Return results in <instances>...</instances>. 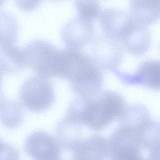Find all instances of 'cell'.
Instances as JSON below:
<instances>
[{
    "mask_svg": "<svg viewBox=\"0 0 160 160\" xmlns=\"http://www.w3.org/2000/svg\"><path fill=\"white\" fill-rule=\"evenodd\" d=\"M125 99L117 92L105 90L92 97H80L71 102L66 116L99 131L118 119L126 107Z\"/></svg>",
    "mask_w": 160,
    "mask_h": 160,
    "instance_id": "cell-1",
    "label": "cell"
},
{
    "mask_svg": "<svg viewBox=\"0 0 160 160\" xmlns=\"http://www.w3.org/2000/svg\"><path fill=\"white\" fill-rule=\"evenodd\" d=\"M27 67L48 78H68L71 60L69 49L56 47L42 39L32 41L23 48Z\"/></svg>",
    "mask_w": 160,
    "mask_h": 160,
    "instance_id": "cell-2",
    "label": "cell"
},
{
    "mask_svg": "<svg viewBox=\"0 0 160 160\" xmlns=\"http://www.w3.org/2000/svg\"><path fill=\"white\" fill-rule=\"evenodd\" d=\"M67 79L72 91L81 97H94L101 92L103 85L101 68L92 57L80 49H71Z\"/></svg>",
    "mask_w": 160,
    "mask_h": 160,
    "instance_id": "cell-3",
    "label": "cell"
},
{
    "mask_svg": "<svg viewBox=\"0 0 160 160\" xmlns=\"http://www.w3.org/2000/svg\"><path fill=\"white\" fill-rule=\"evenodd\" d=\"M19 98L23 106L31 112L41 113L52 106L56 99L54 87L48 78L33 76L23 83Z\"/></svg>",
    "mask_w": 160,
    "mask_h": 160,
    "instance_id": "cell-4",
    "label": "cell"
},
{
    "mask_svg": "<svg viewBox=\"0 0 160 160\" xmlns=\"http://www.w3.org/2000/svg\"><path fill=\"white\" fill-rule=\"evenodd\" d=\"M91 51L92 58L101 69L113 72L118 69L123 55L118 41L105 33L94 36Z\"/></svg>",
    "mask_w": 160,
    "mask_h": 160,
    "instance_id": "cell-5",
    "label": "cell"
},
{
    "mask_svg": "<svg viewBox=\"0 0 160 160\" xmlns=\"http://www.w3.org/2000/svg\"><path fill=\"white\" fill-rule=\"evenodd\" d=\"M25 150L32 160H59L61 148L56 138L44 131L31 134L25 143Z\"/></svg>",
    "mask_w": 160,
    "mask_h": 160,
    "instance_id": "cell-6",
    "label": "cell"
},
{
    "mask_svg": "<svg viewBox=\"0 0 160 160\" xmlns=\"http://www.w3.org/2000/svg\"><path fill=\"white\" fill-rule=\"evenodd\" d=\"M99 17L105 33L118 42L127 37L135 23L130 15L118 8H106L101 12Z\"/></svg>",
    "mask_w": 160,
    "mask_h": 160,
    "instance_id": "cell-7",
    "label": "cell"
},
{
    "mask_svg": "<svg viewBox=\"0 0 160 160\" xmlns=\"http://www.w3.org/2000/svg\"><path fill=\"white\" fill-rule=\"evenodd\" d=\"M160 61L147 60L142 62L134 73L113 71L122 82L127 85H141L152 90L160 88Z\"/></svg>",
    "mask_w": 160,
    "mask_h": 160,
    "instance_id": "cell-8",
    "label": "cell"
},
{
    "mask_svg": "<svg viewBox=\"0 0 160 160\" xmlns=\"http://www.w3.org/2000/svg\"><path fill=\"white\" fill-rule=\"evenodd\" d=\"M95 30L93 21L77 17L63 27L62 39L69 49H80L92 41Z\"/></svg>",
    "mask_w": 160,
    "mask_h": 160,
    "instance_id": "cell-9",
    "label": "cell"
},
{
    "mask_svg": "<svg viewBox=\"0 0 160 160\" xmlns=\"http://www.w3.org/2000/svg\"><path fill=\"white\" fill-rule=\"evenodd\" d=\"M71 160H106L108 156V140L99 134L88 137L74 150Z\"/></svg>",
    "mask_w": 160,
    "mask_h": 160,
    "instance_id": "cell-10",
    "label": "cell"
},
{
    "mask_svg": "<svg viewBox=\"0 0 160 160\" xmlns=\"http://www.w3.org/2000/svg\"><path fill=\"white\" fill-rule=\"evenodd\" d=\"M82 125L80 122L65 116L58 123L56 129L57 140L65 150L73 151L84 140Z\"/></svg>",
    "mask_w": 160,
    "mask_h": 160,
    "instance_id": "cell-11",
    "label": "cell"
},
{
    "mask_svg": "<svg viewBox=\"0 0 160 160\" xmlns=\"http://www.w3.org/2000/svg\"><path fill=\"white\" fill-rule=\"evenodd\" d=\"M130 9L133 20L147 26L156 22L160 16L159 0H133L130 1Z\"/></svg>",
    "mask_w": 160,
    "mask_h": 160,
    "instance_id": "cell-12",
    "label": "cell"
},
{
    "mask_svg": "<svg viewBox=\"0 0 160 160\" xmlns=\"http://www.w3.org/2000/svg\"><path fill=\"white\" fill-rule=\"evenodd\" d=\"M27 67L23 48L15 45L0 47V69L9 74H17Z\"/></svg>",
    "mask_w": 160,
    "mask_h": 160,
    "instance_id": "cell-13",
    "label": "cell"
},
{
    "mask_svg": "<svg viewBox=\"0 0 160 160\" xmlns=\"http://www.w3.org/2000/svg\"><path fill=\"white\" fill-rule=\"evenodd\" d=\"M121 42L127 52L139 56L145 54L149 48L151 37L147 26L135 22L131 32Z\"/></svg>",
    "mask_w": 160,
    "mask_h": 160,
    "instance_id": "cell-14",
    "label": "cell"
},
{
    "mask_svg": "<svg viewBox=\"0 0 160 160\" xmlns=\"http://www.w3.org/2000/svg\"><path fill=\"white\" fill-rule=\"evenodd\" d=\"M24 118V110L17 101L5 100L0 106V122L5 128L16 129L23 122Z\"/></svg>",
    "mask_w": 160,
    "mask_h": 160,
    "instance_id": "cell-15",
    "label": "cell"
},
{
    "mask_svg": "<svg viewBox=\"0 0 160 160\" xmlns=\"http://www.w3.org/2000/svg\"><path fill=\"white\" fill-rule=\"evenodd\" d=\"M110 160H146L142 150L136 145L123 142L108 143Z\"/></svg>",
    "mask_w": 160,
    "mask_h": 160,
    "instance_id": "cell-16",
    "label": "cell"
},
{
    "mask_svg": "<svg viewBox=\"0 0 160 160\" xmlns=\"http://www.w3.org/2000/svg\"><path fill=\"white\" fill-rule=\"evenodd\" d=\"M15 34V24L10 14L0 12V47L11 45Z\"/></svg>",
    "mask_w": 160,
    "mask_h": 160,
    "instance_id": "cell-17",
    "label": "cell"
},
{
    "mask_svg": "<svg viewBox=\"0 0 160 160\" xmlns=\"http://www.w3.org/2000/svg\"><path fill=\"white\" fill-rule=\"evenodd\" d=\"M75 7L78 16L93 21L101 14V6L96 1H76Z\"/></svg>",
    "mask_w": 160,
    "mask_h": 160,
    "instance_id": "cell-18",
    "label": "cell"
},
{
    "mask_svg": "<svg viewBox=\"0 0 160 160\" xmlns=\"http://www.w3.org/2000/svg\"><path fill=\"white\" fill-rule=\"evenodd\" d=\"M0 160H19V152L13 146L3 142L0 148Z\"/></svg>",
    "mask_w": 160,
    "mask_h": 160,
    "instance_id": "cell-19",
    "label": "cell"
},
{
    "mask_svg": "<svg viewBox=\"0 0 160 160\" xmlns=\"http://www.w3.org/2000/svg\"><path fill=\"white\" fill-rule=\"evenodd\" d=\"M2 72L0 69V106L2 104V103L5 100L4 97H3V93H2V91L1 90V84L2 80Z\"/></svg>",
    "mask_w": 160,
    "mask_h": 160,
    "instance_id": "cell-20",
    "label": "cell"
},
{
    "mask_svg": "<svg viewBox=\"0 0 160 160\" xmlns=\"http://www.w3.org/2000/svg\"><path fill=\"white\" fill-rule=\"evenodd\" d=\"M3 2V1H0V6H1V5L2 4V3Z\"/></svg>",
    "mask_w": 160,
    "mask_h": 160,
    "instance_id": "cell-21",
    "label": "cell"
},
{
    "mask_svg": "<svg viewBox=\"0 0 160 160\" xmlns=\"http://www.w3.org/2000/svg\"><path fill=\"white\" fill-rule=\"evenodd\" d=\"M2 140L1 139V138H0V145H1V144H2Z\"/></svg>",
    "mask_w": 160,
    "mask_h": 160,
    "instance_id": "cell-22",
    "label": "cell"
},
{
    "mask_svg": "<svg viewBox=\"0 0 160 160\" xmlns=\"http://www.w3.org/2000/svg\"><path fill=\"white\" fill-rule=\"evenodd\" d=\"M59 160H61V159H59Z\"/></svg>",
    "mask_w": 160,
    "mask_h": 160,
    "instance_id": "cell-23",
    "label": "cell"
}]
</instances>
